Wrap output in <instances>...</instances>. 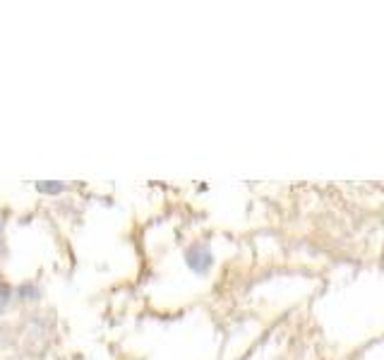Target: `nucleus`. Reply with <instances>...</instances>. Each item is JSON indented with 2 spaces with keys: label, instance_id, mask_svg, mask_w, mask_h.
I'll use <instances>...</instances> for the list:
<instances>
[{
  "label": "nucleus",
  "instance_id": "f257e3e1",
  "mask_svg": "<svg viewBox=\"0 0 384 360\" xmlns=\"http://www.w3.org/2000/svg\"><path fill=\"white\" fill-rule=\"evenodd\" d=\"M185 260H187V265H190V269L197 274H204L211 267V252H209V248L202 245V243H194L192 248H187Z\"/></svg>",
  "mask_w": 384,
  "mask_h": 360
},
{
  "label": "nucleus",
  "instance_id": "f03ea898",
  "mask_svg": "<svg viewBox=\"0 0 384 360\" xmlns=\"http://www.w3.org/2000/svg\"><path fill=\"white\" fill-rule=\"evenodd\" d=\"M15 298H20L22 303H39L41 301V289L36 281H24L15 289Z\"/></svg>",
  "mask_w": 384,
  "mask_h": 360
},
{
  "label": "nucleus",
  "instance_id": "7ed1b4c3",
  "mask_svg": "<svg viewBox=\"0 0 384 360\" xmlns=\"http://www.w3.org/2000/svg\"><path fill=\"white\" fill-rule=\"evenodd\" d=\"M36 190L41 194H63L68 192V185L58 180H44V182H36Z\"/></svg>",
  "mask_w": 384,
  "mask_h": 360
},
{
  "label": "nucleus",
  "instance_id": "20e7f679",
  "mask_svg": "<svg viewBox=\"0 0 384 360\" xmlns=\"http://www.w3.org/2000/svg\"><path fill=\"white\" fill-rule=\"evenodd\" d=\"M5 211L0 209V255H5Z\"/></svg>",
  "mask_w": 384,
  "mask_h": 360
},
{
  "label": "nucleus",
  "instance_id": "39448f33",
  "mask_svg": "<svg viewBox=\"0 0 384 360\" xmlns=\"http://www.w3.org/2000/svg\"><path fill=\"white\" fill-rule=\"evenodd\" d=\"M3 286H5V281H3V277H0V291H3Z\"/></svg>",
  "mask_w": 384,
  "mask_h": 360
}]
</instances>
